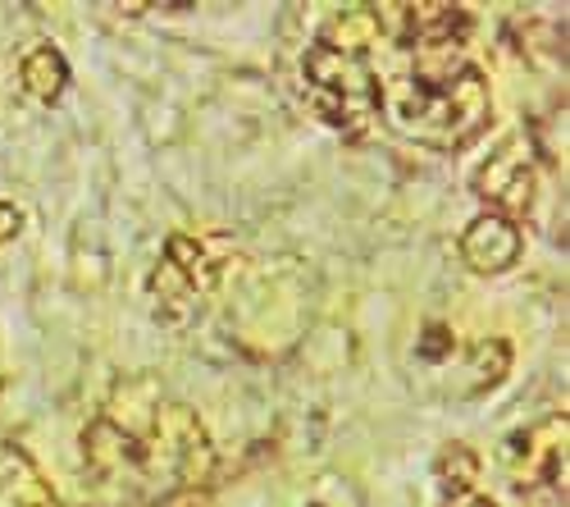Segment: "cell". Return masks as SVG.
<instances>
[{
  "instance_id": "6da1fadb",
  "label": "cell",
  "mask_w": 570,
  "mask_h": 507,
  "mask_svg": "<svg viewBox=\"0 0 570 507\" xmlns=\"http://www.w3.org/2000/svg\"><path fill=\"white\" fill-rule=\"evenodd\" d=\"M82 462L110 503L141 507L197 485L215 467V452L193 407L124 389L82 430Z\"/></svg>"
},
{
  "instance_id": "30bf717a",
  "label": "cell",
  "mask_w": 570,
  "mask_h": 507,
  "mask_svg": "<svg viewBox=\"0 0 570 507\" xmlns=\"http://www.w3.org/2000/svg\"><path fill=\"white\" fill-rule=\"evenodd\" d=\"M434 480L443 489V498H456V494H470L480 485V457H474L465 443H448L434 462Z\"/></svg>"
},
{
  "instance_id": "8fae6325",
  "label": "cell",
  "mask_w": 570,
  "mask_h": 507,
  "mask_svg": "<svg viewBox=\"0 0 570 507\" xmlns=\"http://www.w3.org/2000/svg\"><path fill=\"white\" fill-rule=\"evenodd\" d=\"M470 371H474V380H470L474 393L502 384V376L511 371V348L502 339H480L470 348Z\"/></svg>"
},
{
  "instance_id": "277c9868",
  "label": "cell",
  "mask_w": 570,
  "mask_h": 507,
  "mask_svg": "<svg viewBox=\"0 0 570 507\" xmlns=\"http://www.w3.org/2000/svg\"><path fill=\"white\" fill-rule=\"evenodd\" d=\"M219 289V265L215 256L197 243V238H169L165 256L151 274V298H156V315H165L169 325H187L206 298Z\"/></svg>"
},
{
  "instance_id": "3957f363",
  "label": "cell",
  "mask_w": 570,
  "mask_h": 507,
  "mask_svg": "<svg viewBox=\"0 0 570 507\" xmlns=\"http://www.w3.org/2000/svg\"><path fill=\"white\" fill-rule=\"evenodd\" d=\"M302 78L311 91V106L324 124H334L347 137L370 133L379 115V97H384V82L370 69V56H347L338 46L315 41L302 60Z\"/></svg>"
},
{
  "instance_id": "9c48e42d",
  "label": "cell",
  "mask_w": 570,
  "mask_h": 507,
  "mask_svg": "<svg viewBox=\"0 0 570 507\" xmlns=\"http://www.w3.org/2000/svg\"><path fill=\"white\" fill-rule=\"evenodd\" d=\"M0 507H60V498L19 452H0Z\"/></svg>"
},
{
  "instance_id": "5b68a950",
  "label": "cell",
  "mask_w": 570,
  "mask_h": 507,
  "mask_svg": "<svg viewBox=\"0 0 570 507\" xmlns=\"http://www.w3.org/2000/svg\"><path fill=\"white\" fill-rule=\"evenodd\" d=\"M474 193L489 202L493 215H507L511 224L534 206V193H539V165H534V147L525 137H515V143L498 147L480 174H474Z\"/></svg>"
},
{
  "instance_id": "7c38bea8",
  "label": "cell",
  "mask_w": 570,
  "mask_h": 507,
  "mask_svg": "<svg viewBox=\"0 0 570 507\" xmlns=\"http://www.w3.org/2000/svg\"><path fill=\"white\" fill-rule=\"evenodd\" d=\"M452 348H456V339H452L448 325H439V320H430V325L420 330V339H415V357L420 361H448Z\"/></svg>"
},
{
  "instance_id": "7a4b0ae2",
  "label": "cell",
  "mask_w": 570,
  "mask_h": 507,
  "mask_svg": "<svg viewBox=\"0 0 570 507\" xmlns=\"http://www.w3.org/2000/svg\"><path fill=\"white\" fill-rule=\"evenodd\" d=\"M489 78L461 60L456 51H424L406 74H397L379 110L402 133L424 147H461L489 124Z\"/></svg>"
},
{
  "instance_id": "ba28073f",
  "label": "cell",
  "mask_w": 570,
  "mask_h": 507,
  "mask_svg": "<svg viewBox=\"0 0 570 507\" xmlns=\"http://www.w3.org/2000/svg\"><path fill=\"white\" fill-rule=\"evenodd\" d=\"M19 82H23V91H28L32 101L56 106V101L65 97V87H69V60L56 51L51 41H41V46H32V51L23 56Z\"/></svg>"
},
{
  "instance_id": "8992f818",
  "label": "cell",
  "mask_w": 570,
  "mask_h": 507,
  "mask_svg": "<svg viewBox=\"0 0 570 507\" xmlns=\"http://www.w3.org/2000/svg\"><path fill=\"white\" fill-rule=\"evenodd\" d=\"M507 471L520 489H566V417L511 435Z\"/></svg>"
},
{
  "instance_id": "4fadbf2b",
  "label": "cell",
  "mask_w": 570,
  "mask_h": 507,
  "mask_svg": "<svg viewBox=\"0 0 570 507\" xmlns=\"http://www.w3.org/2000/svg\"><path fill=\"white\" fill-rule=\"evenodd\" d=\"M19 228H23V211H19V206H10V202H0V243L19 238Z\"/></svg>"
},
{
  "instance_id": "52a82bcc",
  "label": "cell",
  "mask_w": 570,
  "mask_h": 507,
  "mask_svg": "<svg viewBox=\"0 0 570 507\" xmlns=\"http://www.w3.org/2000/svg\"><path fill=\"white\" fill-rule=\"evenodd\" d=\"M461 261L474 274H502L520 261V224H511L507 215L484 211L480 220L465 224L461 234Z\"/></svg>"
},
{
  "instance_id": "5bb4252c",
  "label": "cell",
  "mask_w": 570,
  "mask_h": 507,
  "mask_svg": "<svg viewBox=\"0 0 570 507\" xmlns=\"http://www.w3.org/2000/svg\"><path fill=\"white\" fill-rule=\"evenodd\" d=\"M443 507H498L493 498H484L480 489H470V494H456V498H443Z\"/></svg>"
}]
</instances>
